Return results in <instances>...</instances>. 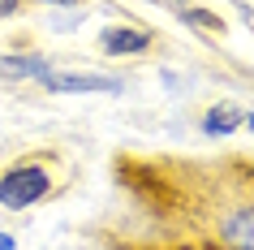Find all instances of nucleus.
Here are the masks:
<instances>
[{"mask_svg":"<svg viewBox=\"0 0 254 250\" xmlns=\"http://www.w3.org/2000/svg\"><path fill=\"white\" fill-rule=\"evenodd\" d=\"M108 250H254V156L121 151Z\"/></svg>","mask_w":254,"mask_h":250,"instance_id":"f257e3e1","label":"nucleus"},{"mask_svg":"<svg viewBox=\"0 0 254 250\" xmlns=\"http://www.w3.org/2000/svg\"><path fill=\"white\" fill-rule=\"evenodd\" d=\"M52 190H56V168L43 156H26V160H17L13 168L0 172V207H9V211L35 207Z\"/></svg>","mask_w":254,"mask_h":250,"instance_id":"f03ea898","label":"nucleus"},{"mask_svg":"<svg viewBox=\"0 0 254 250\" xmlns=\"http://www.w3.org/2000/svg\"><path fill=\"white\" fill-rule=\"evenodd\" d=\"M99 48L108 56H142L151 48V35L134 30V26H108V30H99Z\"/></svg>","mask_w":254,"mask_h":250,"instance_id":"7ed1b4c3","label":"nucleus"},{"mask_svg":"<svg viewBox=\"0 0 254 250\" xmlns=\"http://www.w3.org/2000/svg\"><path fill=\"white\" fill-rule=\"evenodd\" d=\"M43 82L52 91H121V82L104 74H48Z\"/></svg>","mask_w":254,"mask_h":250,"instance_id":"20e7f679","label":"nucleus"},{"mask_svg":"<svg viewBox=\"0 0 254 250\" xmlns=\"http://www.w3.org/2000/svg\"><path fill=\"white\" fill-rule=\"evenodd\" d=\"M241 121L246 117H241L237 104H215L211 112L202 117V134H207V138H233V130H237Z\"/></svg>","mask_w":254,"mask_h":250,"instance_id":"39448f33","label":"nucleus"},{"mask_svg":"<svg viewBox=\"0 0 254 250\" xmlns=\"http://www.w3.org/2000/svg\"><path fill=\"white\" fill-rule=\"evenodd\" d=\"M0 74L4 78H48L52 65L43 56H0Z\"/></svg>","mask_w":254,"mask_h":250,"instance_id":"423d86ee","label":"nucleus"},{"mask_svg":"<svg viewBox=\"0 0 254 250\" xmlns=\"http://www.w3.org/2000/svg\"><path fill=\"white\" fill-rule=\"evenodd\" d=\"M26 9V0H0V22H9V17H17Z\"/></svg>","mask_w":254,"mask_h":250,"instance_id":"0eeeda50","label":"nucleus"},{"mask_svg":"<svg viewBox=\"0 0 254 250\" xmlns=\"http://www.w3.org/2000/svg\"><path fill=\"white\" fill-rule=\"evenodd\" d=\"M0 250H13V237L9 233H0Z\"/></svg>","mask_w":254,"mask_h":250,"instance_id":"6e6552de","label":"nucleus"},{"mask_svg":"<svg viewBox=\"0 0 254 250\" xmlns=\"http://www.w3.org/2000/svg\"><path fill=\"white\" fill-rule=\"evenodd\" d=\"M39 4H78V0H39Z\"/></svg>","mask_w":254,"mask_h":250,"instance_id":"1a4fd4ad","label":"nucleus"},{"mask_svg":"<svg viewBox=\"0 0 254 250\" xmlns=\"http://www.w3.org/2000/svg\"><path fill=\"white\" fill-rule=\"evenodd\" d=\"M246 125H250V130H254V112H250V117H246Z\"/></svg>","mask_w":254,"mask_h":250,"instance_id":"9d476101","label":"nucleus"}]
</instances>
